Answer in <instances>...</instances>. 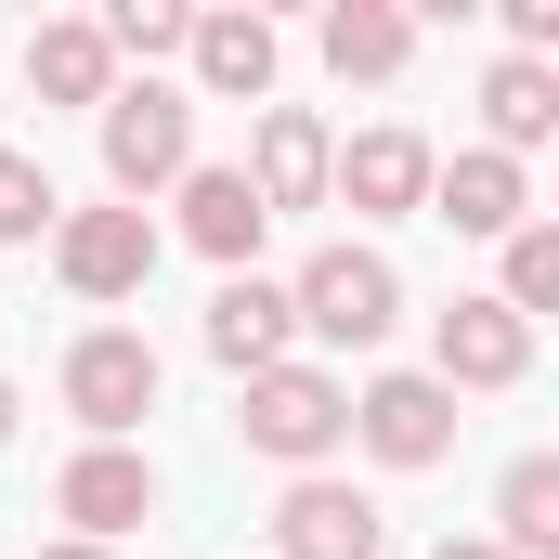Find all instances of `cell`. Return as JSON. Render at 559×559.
Masks as SVG:
<instances>
[{
    "label": "cell",
    "mask_w": 559,
    "mask_h": 559,
    "mask_svg": "<svg viewBox=\"0 0 559 559\" xmlns=\"http://www.w3.org/2000/svg\"><path fill=\"white\" fill-rule=\"evenodd\" d=\"M286 312H299L312 338H338V352H378V338L404 325V274H391L378 248H312L299 286H286Z\"/></svg>",
    "instance_id": "7a4b0ae2"
},
{
    "label": "cell",
    "mask_w": 559,
    "mask_h": 559,
    "mask_svg": "<svg viewBox=\"0 0 559 559\" xmlns=\"http://www.w3.org/2000/svg\"><path fill=\"white\" fill-rule=\"evenodd\" d=\"M429 378H442V391H521V378H534V325H521L508 299H455V312L429 325Z\"/></svg>",
    "instance_id": "8992f818"
},
{
    "label": "cell",
    "mask_w": 559,
    "mask_h": 559,
    "mask_svg": "<svg viewBox=\"0 0 559 559\" xmlns=\"http://www.w3.org/2000/svg\"><path fill=\"white\" fill-rule=\"evenodd\" d=\"M92 26H105V52H143V66H156V52H182L195 13H182V0H118V13H92Z\"/></svg>",
    "instance_id": "7402d4cb"
},
{
    "label": "cell",
    "mask_w": 559,
    "mask_h": 559,
    "mask_svg": "<svg viewBox=\"0 0 559 559\" xmlns=\"http://www.w3.org/2000/svg\"><path fill=\"white\" fill-rule=\"evenodd\" d=\"M429 222H455V235H521L534 222V182H521V156H495V143H468V156H429Z\"/></svg>",
    "instance_id": "9c48e42d"
},
{
    "label": "cell",
    "mask_w": 559,
    "mask_h": 559,
    "mask_svg": "<svg viewBox=\"0 0 559 559\" xmlns=\"http://www.w3.org/2000/svg\"><path fill=\"white\" fill-rule=\"evenodd\" d=\"M481 118H495V156H534V143L559 131V79H547V66H521V52H508V66L481 79Z\"/></svg>",
    "instance_id": "ac0fdd59"
},
{
    "label": "cell",
    "mask_w": 559,
    "mask_h": 559,
    "mask_svg": "<svg viewBox=\"0 0 559 559\" xmlns=\"http://www.w3.org/2000/svg\"><path fill=\"white\" fill-rule=\"evenodd\" d=\"M325 156H338L325 118L274 105V118H261V156H248V195H261V209H325Z\"/></svg>",
    "instance_id": "9a60e30c"
},
{
    "label": "cell",
    "mask_w": 559,
    "mask_h": 559,
    "mask_svg": "<svg viewBox=\"0 0 559 559\" xmlns=\"http://www.w3.org/2000/svg\"><path fill=\"white\" fill-rule=\"evenodd\" d=\"M52 274L79 286V299H131L156 274V222L143 209H66L52 222Z\"/></svg>",
    "instance_id": "ba28073f"
},
{
    "label": "cell",
    "mask_w": 559,
    "mask_h": 559,
    "mask_svg": "<svg viewBox=\"0 0 559 559\" xmlns=\"http://www.w3.org/2000/svg\"><path fill=\"white\" fill-rule=\"evenodd\" d=\"M39 559H118V547H79V534H66V547H39Z\"/></svg>",
    "instance_id": "cb8c5ba5"
},
{
    "label": "cell",
    "mask_w": 559,
    "mask_h": 559,
    "mask_svg": "<svg viewBox=\"0 0 559 559\" xmlns=\"http://www.w3.org/2000/svg\"><path fill=\"white\" fill-rule=\"evenodd\" d=\"M26 92H39V105H105V92H118L105 26H92V13H52V26L26 39Z\"/></svg>",
    "instance_id": "5bb4252c"
},
{
    "label": "cell",
    "mask_w": 559,
    "mask_h": 559,
    "mask_svg": "<svg viewBox=\"0 0 559 559\" xmlns=\"http://www.w3.org/2000/svg\"><path fill=\"white\" fill-rule=\"evenodd\" d=\"M495 547L508 559H547L559 547V455H521L508 495H495Z\"/></svg>",
    "instance_id": "d6986e66"
},
{
    "label": "cell",
    "mask_w": 559,
    "mask_h": 559,
    "mask_svg": "<svg viewBox=\"0 0 559 559\" xmlns=\"http://www.w3.org/2000/svg\"><path fill=\"white\" fill-rule=\"evenodd\" d=\"M391 547V521L352 495V481H286V508H274V559H378Z\"/></svg>",
    "instance_id": "30bf717a"
},
{
    "label": "cell",
    "mask_w": 559,
    "mask_h": 559,
    "mask_svg": "<svg viewBox=\"0 0 559 559\" xmlns=\"http://www.w3.org/2000/svg\"><path fill=\"white\" fill-rule=\"evenodd\" d=\"M286 338H299L286 286L274 274H222V299H209V352H222L235 378H261V365H286Z\"/></svg>",
    "instance_id": "4fadbf2b"
},
{
    "label": "cell",
    "mask_w": 559,
    "mask_h": 559,
    "mask_svg": "<svg viewBox=\"0 0 559 559\" xmlns=\"http://www.w3.org/2000/svg\"><path fill=\"white\" fill-rule=\"evenodd\" d=\"M235 429H248L274 468H299V481H312V468L352 442V391H338L325 365H261V378H248V417H235Z\"/></svg>",
    "instance_id": "6da1fadb"
},
{
    "label": "cell",
    "mask_w": 559,
    "mask_h": 559,
    "mask_svg": "<svg viewBox=\"0 0 559 559\" xmlns=\"http://www.w3.org/2000/svg\"><path fill=\"white\" fill-rule=\"evenodd\" d=\"M404 52H417V13H391V0H338L325 13V66L338 79H404Z\"/></svg>",
    "instance_id": "e0dca14e"
},
{
    "label": "cell",
    "mask_w": 559,
    "mask_h": 559,
    "mask_svg": "<svg viewBox=\"0 0 559 559\" xmlns=\"http://www.w3.org/2000/svg\"><path fill=\"white\" fill-rule=\"evenodd\" d=\"M195 169V105L182 92H105V182H118V209H143V195H169Z\"/></svg>",
    "instance_id": "3957f363"
},
{
    "label": "cell",
    "mask_w": 559,
    "mask_h": 559,
    "mask_svg": "<svg viewBox=\"0 0 559 559\" xmlns=\"http://www.w3.org/2000/svg\"><path fill=\"white\" fill-rule=\"evenodd\" d=\"M182 52H195V79H209V92H235V105H261V92H274V26H261V13H195V26H182Z\"/></svg>",
    "instance_id": "2e32d148"
},
{
    "label": "cell",
    "mask_w": 559,
    "mask_h": 559,
    "mask_svg": "<svg viewBox=\"0 0 559 559\" xmlns=\"http://www.w3.org/2000/svg\"><path fill=\"white\" fill-rule=\"evenodd\" d=\"M52 521H79V547H118L131 521H156V468L131 442H79L66 481H52Z\"/></svg>",
    "instance_id": "52a82bcc"
},
{
    "label": "cell",
    "mask_w": 559,
    "mask_h": 559,
    "mask_svg": "<svg viewBox=\"0 0 559 559\" xmlns=\"http://www.w3.org/2000/svg\"><path fill=\"white\" fill-rule=\"evenodd\" d=\"M274 235V209L248 195V169H182V248H209L222 274H248Z\"/></svg>",
    "instance_id": "7c38bea8"
},
{
    "label": "cell",
    "mask_w": 559,
    "mask_h": 559,
    "mask_svg": "<svg viewBox=\"0 0 559 559\" xmlns=\"http://www.w3.org/2000/svg\"><path fill=\"white\" fill-rule=\"evenodd\" d=\"M495 299H508L521 325L559 312V222H521V235H508V286H495Z\"/></svg>",
    "instance_id": "44dd1931"
},
{
    "label": "cell",
    "mask_w": 559,
    "mask_h": 559,
    "mask_svg": "<svg viewBox=\"0 0 559 559\" xmlns=\"http://www.w3.org/2000/svg\"><path fill=\"white\" fill-rule=\"evenodd\" d=\"M325 195H352L365 222H391V209H429V143L417 131H365L325 156Z\"/></svg>",
    "instance_id": "8fae6325"
},
{
    "label": "cell",
    "mask_w": 559,
    "mask_h": 559,
    "mask_svg": "<svg viewBox=\"0 0 559 559\" xmlns=\"http://www.w3.org/2000/svg\"><path fill=\"white\" fill-rule=\"evenodd\" d=\"M352 442L378 468H442L455 455V391L442 378H365L352 391Z\"/></svg>",
    "instance_id": "5b68a950"
},
{
    "label": "cell",
    "mask_w": 559,
    "mask_h": 559,
    "mask_svg": "<svg viewBox=\"0 0 559 559\" xmlns=\"http://www.w3.org/2000/svg\"><path fill=\"white\" fill-rule=\"evenodd\" d=\"M156 378H169V365L143 352L131 325H92V338L66 352V417L92 429V442H131V429L156 417Z\"/></svg>",
    "instance_id": "277c9868"
},
{
    "label": "cell",
    "mask_w": 559,
    "mask_h": 559,
    "mask_svg": "<svg viewBox=\"0 0 559 559\" xmlns=\"http://www.w3.org/2000/svg\"><path fill=\"white\" fill-rule=\"evenodd\" d=\"M429 559H508V547H495V534H442Z\"/></svg>",
    "instance_id": "603a6c76"
},
{
    "label": "cell",
    "mask_w": 559,
    "mask_h": 559,
    "mask_svg": "<svg viewBox=\"0 0 559 559\" xmlns=\"http://www.w3.org/2000/svg\"><path fill=\"white\" fill-rule=\"evenodd\" d=\"M0 442H13V378H0Z\"/></svg>",
    "instance_id": "d4e9b609"
},
{
    "label": "cell",
    "mask_w": 559,
    "mask_h": 559,
    "mask_svg": "<svg viewBox=\"0 0 559 559\" xmlns=\"http://www.w3.org/2000/svg\"><path fill=\"white\" fill-rule=\"evenodd\" d=\"M66 222V195H52V169L26 156V143H0V248H26V235H52Z\"/></svg>",
    "instance_id": "ffe728a7"
}]
</instances>
